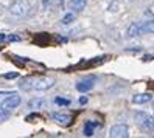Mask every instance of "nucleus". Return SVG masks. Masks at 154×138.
Listing matches in <instances>:
<instances>
[{
  "label": "nucleus",
  "instance_id": "nucleus-10",
  "mask_svg": "<svg viewBox=\"0 0 154 138\" xmlns=\"http://www.w3.org/2000/svg\"><path fill=\"white\" fill-rule=\"evenodd\" d=\"M95 127H98V123H95V121H86V124H84V135L86 136H92Z\"/></svg>",
  "mask_w": 154,
  "mask_h": 138
},
{
  "label": "nucleus",
  "instance_id": "nucleus-17",
  "mask_svg": "<svg viewBox=\"0 0 154 138\" xmlns=\"http://www.w3.org/2000/svg\"><path fill=\"white\" fill-rule=\"evenodd\" d=\"M70 22H73V14H67L64 19H62V23L64 25H69Z\"/></svg>",
  "mask_w": 154,
  "mask_h": 138
},
{
  "label": "nucleus",
  "instance_id": "nucleus-18",
  "mask_svg": "<svg viewBox=\"0 0 154 138\" xmlns=\"http://www.w3.org/2000/svg\"><path fill=\"white\" fill-rule=\"evenodd\" d=\"M53 3H55V0H42V6L47 10V8H50Z\"/></svg>",
  "mask_w": 154,
  "mask_h": 138
},
{
  "label": "nucleus",
  "instance_id": "nucleus-14",
  "mask_svg": "<svg viewBox=\"0 0 154 138\" xmlns=\"http://www.w3.org/2000/svg\"><path fill=\"white\" fill-rule=\"evenodd\" d=\"M11 40H19V38H17V36H10V34H3V33H0V44L11 42Z\"/></svg>",
  "mask_w": 154,
  "mask_h": 138
},
{
  "label": "nucleus",
  "instance_id": "nucleus-9",
  "mask_svg": "<svg viewBox=\"0 0 154 138\" xmlns=\"http://www.w3.org/2000/svg\"><path fill=\"white\" fill-rule=\"evenodd\" d=\"M140 34H142V28H140L139 23H131L128 31H126V36H128V38H135V36H140Z\"/></svg>",
  "mask_w": 154,
  "mask_h": 138
},
{
  "label": "nucleus",
  "instance_id": "nucleus-4",
  "mask_svg": "<svg viewBox=\"0 0 154 138\" xmlns=\"http://www.w3.org/2000/svg\"><path fill=\"white\" fill-rule=\"evenodd\" d=\"M19 104H20V96L17 93H13L11 96H8L3 103L0 104V109H2L3 112H11V110L16 109Z\"/></svg>",
  "mask_w": 154,
  "mask_h": 138
},
{
  "label": "nucleus",
  "instance_id": "nucleus-20",
  "mask_svg": "<svg viewBox=\"0 0 154 138\" xmlns=\"http://www.w3.org/2000/svg\"><path fill=\"white\" fill-rule=\"evenodd\" d=\"M5 78L6 79H14V78H17V73H6Z\"/></svg>",
  "mask_w": 154,
  "mask_h": 138
},
{
  "label": "nucleus",
  "instance_id": "nucleus-1",
  "mask_svg": "<svg viewBox=\"0 0 154 138\" xmlns=\"http://www.w3.org/2000/svg\"><path fill=\"white\" fill-rule=\"evenodd\" d=\"M55 86V79L48 76H36V78H26L20 82V88L23 90H48Z\"/></svg>",
  "mask_w": 154,
  "mask_h": 138
},
{
  "label": "nucleus",
  "instance_id": "nucleus-15",
  "mask_svg": "<svg viewBox=\"0 0 154 138\" xmlns=\"http://www.w3.org/2000/svg\"><path fill=\"white\" fill-rule=\"evenodd\" d=\"M55 103H56L58 106H69L70 101H69V99H64V98H56Z\"/></svg>",
  "mask_w": 154,
  "mask_h": 138
},
{
  "label": "nucleus",
  "instance_id": "nucleus-16",
  "mask_svg": "<svg viewBox=\"0 0 154 138\" xmlns=\"http://www.w3.org/2000/svg\"><path fill=\"white\" fill-rule=\"evenodd\" d=\"M140 28H142V26H140ZM143 31H148V33H152V20H149L148 23H145V26H143V28H142V33Z\"/></svg>",
  "mask_w": 154,
  "mask_h": 138
},
{
  "label": "nucleus",
  "instance_id": "nucleus-6",
  "mask_svg": "<svg viewBox=\"0 0 154 138\" xmlns=\"http://www.w3.org/2000/svg\"><path fill=\"white\" fill-rule=\"evenodd\" d=\"M95 87V78H87V79H83L76 84V90L81 92V93H86V92H90Z\"/></svg>",
  "mask_w": 154,
  "mask_h": 138
},
{
  "label": "nucleus",
  "instance_id": "nucleus-13",
  "mask_svg": "<svg viewBox=\"0 0 154 138\" xmlns=\"http://www.w3.org/2000/svg\"><path fill=\"white\" fill-rule=\"evenodd\" d=\"M48 40H50V38H48V34H45V33L38 34V36H36V39H34V42H36V44H39V45L48 44Z\"/></svg>",
  "mask_w": 154,
  "mask_h": 138
},
{
  "label": "nucleus",
  "instance_id": "nucleus-19",
  "mask_svg": "<svg viewBox=\"0 0 154 138\" xmlns=\"http://www.w3.org/2000/svg\"><path fill=\"white\" fill-rule=\"evenodd\" d=\"M6 118H8V112H3V110L0 109V123H2V121H5Z\"/></svg>",
  "mask_w": 154,
  "mask_h": 138
},
{
  "label": "nucleus",
  "instance_id": "nucleus-2",
  "mask_svg": "<svg viewBox=\"0 0 154 138\" xmlns=\"http://www.w3.org/2000/svg\"><path fill=\"white\" fill-rule=\"evenodd\" d=\"M30 10H31V5L28 0H14L10 5V13L17 17H26L30 14Z\"/></svg>",
  "mask_w": 154,
  "mask_h": 138
},
{
  "label": "nucleus",
  "instance_id": "nucleus-3",
  "mask_svg": "<svg viewBox=\"0 0 154 138\" xmlns=\"http://www.w3.org/2000/svg\"><path fill=\"white\" fill-rule=\"evenodd\" d=\"M135 121H137V124L143 129V130L152 132V116L151 115H146L143 112H137L135 113Z\"/></svg>",
  "mask_w": 154,
  "mask_h": 138
},
{
  "label": "nucleus",
  "instance_id": "nucleus-12",
  "mask_svg": "<svg viewBox=\"0 0 154 138\" xmlns=\"http://www.w3.org/2000/svg\"><path fill=\"white\" fill-rule=\"evenodd\" d=\"M86 3H87V0H72V6H73V10L81 13L86 8Z\"/></svg>",
  "mask_w": 154,
  "mask_h": 138
},
{
  "label": "nucleus",
  "instance_id": "nucleus-7",
  "mask_svg": "<svg viewBox=\"0 0 154 138\" xmlns=\"http://www.w3.org/2000/svg\"><path fill=\"white\" fill-rule=\"evenodd\" d=\"M152 99L151 93H140V95H134L132 96V103L134 104H146Z\"/></svg>",
  "mask_w": 154,
  "mask_h": 138
},
{
  "label": "nucleus",
  "instance_id": "nucleus-21",
  "mask_svg": "<svg viewBox=\"0 0 154 138\" xmlns=\"http://www.w3.org/2000/svg\"><path fill=\"white\" fill-rule=\"evenodd\" d=\"M79 104H87V98L86 96H81L79 98Z\"/></svg>",
  "mask_w": 154,
  "mask_h": 138
},
{
  "label": "nucleus",
  "instance_id": "nucleus-5",
  "mask_svg": "<svg viewBox=\"0 0 154 138\" xmlns=\"http://www.w3.org/2000/svg\"><path fill=\"white\" fill-rule=\"evenodd\" d=\"M109 135L112 138H126L129 134H128V127L125 124H117V126H112L111 130H109Z\"/></svg>",
  "mask_w": 154,
  "mask_h": 138
},
{
  "label": "nucleus",
  "instance_id": "nucleus-11",
  "mask_svg": "<svg viewBox=\"0 0 154 138\" xmlns=\"http://www.w3.org/2000/svg\"><path fill=\"white\" fill-rule=\"evenodd\" d=\"M45 104H47V103H45V99H39L38 98V99H31L30 103H28V107L36 110V109H44Z\"/></svg>",
  "mask_w": 154,
  "mask_h": 138
},
{
  "label": "nucleus",
  "instance_id": "nucleus-8",
  "mask_svg": "<svg viewBox=\"0 0 154 138\" xmlns=\"http://www.w3.org/2000/svg\"><path fill=\"white\" fill-rule=\"evenodd\" d=\"M51 118L55 119V121L64 124V126H69L70 121H72V116L70 115H66V113H51Z\"/></svg>",
  "mask_w": 154,
  "mask_h": 138
}]
</instances>
